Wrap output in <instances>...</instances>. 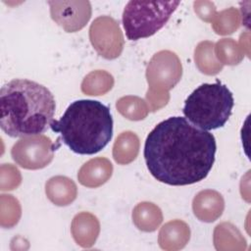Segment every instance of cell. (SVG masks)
<instances>
[{
    "label": "cell",
    "instance_id": "cell-18",
    "mask_svg": "<svg viewBox=\"0 0 251 251\" xmlns=\"http://www.w3.org/2000/svg\"><path fill=\"white\" fill-rule=\"evenodd\" d=\"M215 44L212 41H201L194 50V60L199 71L208 75H214L223 70L214 53Z\"/></svg>",
    "mask_w": 251,
    "mask_h": 251
},
{
    "label": "cell",
    "instance_id": "cell-24",
    "mask_svg": "<svg viewBox=\"0 0 251 251\" xmlns=\"http://www.w3.org/2000/svg\"><path fill=\"white\" fill-rule=\"evenodd\" d=\"M1 190H13L17 188L22 182V176L20 171L12 164L1 165V178H0Z\"/></svg>",
    "mask_w": 251,
    "mask_h": 251
},
{
    "label": "cell",
    "instance_id": "cell-12",
    "mask_svg": "<svg viewBox=\"0 0 251 251\" xmlns=\"http://www.w3.org/2000/svg\"><path fill=\"white\" fill-rule=\"evenodd\" d=\"M71 232L75 241L83 248L91 247L100 232L98 219L89 212L76 214L71 225Z\"/></svg>",
    "mask_w": 251,
    "mask_h": 251
},
{
    "label": "cell",
    "instance_id": "cell-9",
    "mask_svg": "<svg viewBox=\"0 0 251 251\" xmlns=\"http://www.w3.org/2000/svg\"><path fill=\"white\" fill-rule=\"evenodd\" d=\"M48 5L52 20L67 32L80 30L91 17V4L89 1H48Z\"/></svg>",
    "mask_w": 251,
    "mask_h": 251
},
{
    "label": "cell",
    "instance_id": "cell-15",
    "mask_svg": "<svg viewBox=\"0 0 251 251\" xmlns=\"http://www.w3.org/2000/svg\"><path fill=\"white\" fill-rule=\"evenodd\" d=\"M132 222L138 229L151 232L156 230L163 222V214L154 203L140 202L132 211Z\"/></svg>",
    "mask_w": 251,
    "mask_h": 251
},
{
    "label": "cell",
    "instance_id": "cell-25",
    "mask_svg": "<svg viewBox=\"0 0 251 251\" xmlns=\"http://www.w3.org/2000/svg\"><path fill=\"white\" fill-rule=\"evenodd\" d=\"M170 100L169 92L162 91H153L147 90L146 93V101L148 104V108L152 112H156L159 109L163 108Z\"/></svg>",
    "mask_w": 251,
    "mask_h": 251
},
{
    "label": "cell",
    "instance_id": "cell-20",
    "mask_svg": "<svg viewBox=\"0 0 251 251\" xmlns=\"http://www.w3.org/2000/svg\"><path fill=\"white\" fill-rule=\"evenodd\" d=\"M118 112L130 121H140L147 117L149 108L147 103L138 96L127 95L120 98L116 103Z\"/></svg>",
    "mask_w": 251,
    "mask_h": 251
},
{
    "label": "cell",
    "instance_id": "cell-13",
    "mask_svg": "<svg viewBox=\"0 0 251 251\" xmlns=\"http://www.w3.org/2000/svg\"><path fill=\"white\" fill-rule=\"evenodd\" d=\"M190 238V228L186 223L174 220L165 224L158 236V242L162 249L175 251L182 249Z\"/></svg>",
    "mask_w": 251,
    "mask_h": 251
},
{
    "label": "cell",
    "instance_id": "cell-10",
    "mask_svg": "<svg viewBox=\"0 0 251 251\" xmlns=\"http://www.w3.org/2000/svg\"><path fill=\"white\" fill-rule=\"evenodd\" d=\"M224 209V198L222 194L216 190H202L195 195L192 201L193 213L201 222H215L222 216Z\"/></svg>",
    "mask_w": 251,
    "mask_h": 251
},
{
    "label": "cell",
    "instance_id": "cell-14",
    "mask_svg": "<svg viewBox=\"0 0 251 251\" xmlns=\"http://www.w3.org/2000/svg\"><path fill=\"white\" fill-rule=\"evenodd\" d=\"M45 193L53 204L68 206L75 200L77 188L73 179L64 176H56L47 180Z\"/></svg>",
    "mask_w": 251,
    "mask_h": 251
},
{
    "label": "cell",
    "instance_id": "cell-27",
    "mask_svg": "<svg viewBox=\"0 0 251 251\" xmlns=\"http://www.w3.org/2000/svg\"><path fill=\"white\" fill-rule=\"evenodd\" d=\"M239 47L242 50L243 54H246L248 57L250 56V51H249V32H244L240 35V40H239Z\"/></svg>",
    "mask_w": 251,
    "mask_h": 251
},
{
    "label": "cell",
    "instance_id": "cell-16",
    "mask_svg": "<svg viewBox=\"0 0 251 251\" xmlns=\"http://www.w3.org/2000/svg\"><path fill=\"white\" fill-rule=\"evenodd\" d=\"M214 243L217 250H245L246 240L230 223L219 224L214 230Z\"/></svg>",
    "mask_w": 251,
    "mask_h": 251
},
{
    "label": "cell",
    "instance_id": "cell-19",
    "mask_svg": "<svg viewBox=\"0 0 251 251\" xmlns=\"http://www.w3.org/2000/svg\"><path fill=\"white\" fill-rule=\"evenodd\" d=\"M114 85V77L108 72L96 70L89 73L81 82V91L86 95H103Z\"/></svg>",
    "mask_w": 251,
    "mask_h": 251
},
{
    "label": "cell",
    "instance_id": "cell-2",
    "mask_svg": "<svg viewBox=\"0 0 251 251\" xmlns=\"http://www.w3.org/2000/svg\"><path fill=\"white\" fill-rule=\"evenodd\" d=\"M56 103L50 90L33 80L15 78L0 90V126L12 137L43 133L55 114Z\"/></svg>",
    "mask_w": 251,
    "mask_h": 251
},
{
    "label": "cell",
    "instance_id": "cell-7",
    "mask_svg": "<svg viewBox=\"0 0 251 251\" xmlns=\"http://www.w3.org/2000/svg\"><path fill=\"white\" fill-rule=\"evenodd\" d=\"M182 75V66L175 52L162 50L153 55L146 69L149 90L169 92Z\"/></svg>",
    "mask_w": 251,
    "mask_h": 251
},
{
    "label": "cell",
    "instance_id": "cell-3",
    "mask_svg": "<svg viewBox=\"0 0 251 251\" xmlns=\"http://www.w3.org/2000/svg\"><path fill=\"white\" fill-rule=\"evenodd\" d=\"M75 153L92 155L107 146L113 136L110 109L96 100L81 99L69 105L64 115L50 125Z\"/></svg>",
    "mask_w": 251,
    "mask_h": 251
},
{
    "label": "cell",
    "instance_id": "cell-23",
    "mask_svg": "<svg viewBox=\"0 0 251 251\" xmlns=\"http://www.w3.org/2000/svg\"><path fill=\"white\" fill-rule=\"evenodd\" d=\"M1 226L3 227H12L18 224L22 210L20 202L12 195H1Z\"/></svg>",
    "mask_w": 251,
    "mask_h": 251
},
{
    "label": "cell",
    "instance_id": "cell-11",
    "mask_svg": "<svg viewBox=\"0 0 251 251\" xmlns=\"http://www.w3.org/2000/svg\"><path fill=\"white\" fill-rule=\"evenodd\" d=\"M113 174L112 163L104 157H97L87 161L81 166L77 173L80 184L95 188L107 182Z\"/></svg>",
    "mask_w": 251,
    "mask_h": 251
},
{
    "label": "cell",
    "instance_id": "cell-21",
    "mask_svg": "<svg viewBox=\"0 0 251 251\" xmlns=\"http://www.w3.org/2000/svg\"><path fill=\"white\" fill-rule=\"evenodd\" d=\"M214 50L218 61L223 65L234 66L239 64L244 58V54L238 43L232 38L220 39L215 44Z\"/></svg>",
    "mask_w": 251,
    "mask_h": 251
},
{
    "label": "cell",
    "instance_id": "cell-6",
    "mask_svg": "<svg viewBox=\"0 0 251 251\" xmlns=\"http://www.w3.org/2000/svg\"><path fill=\"white\" fill-rule=\"evenodd\" d=\"M55 144L46 135L25 136L12 147L13 160L26 170H39L48 166L54 158Z\"/></svg>",
    "mask_w": 251,
    "mask_h": 251
},
{
    "label": "cell",
    "instance_id": "cell-1",
    "mask_svg": "<svg viewBox=\"0 0 251 251\" xmlns=\"http://www.w3.org/2000/svg\"><path fill=\"white\" fill-rule=\"evenodd\" d=\"M217 150L215 136L185 118L171 117L147 135L144 159L150 174L169 185H188L210 173Z\"/></svg>",
    "mask_w": 251,
    "mask_h": 251
},
{
    "label": "cell",
    "instance_id": "cell-26",
    "mask_svg": "<svg viewBox=\"0 0 251 251\" xmlns=\"http://www.w3.org/2000/svg\"><path fill=\"white\" fill-rule=\"evenodd\" d=\"M193 8L196 15L205 22H212L217 13L216 6L211 1H194Z\"/></svg>",
    "mask_w": 251,
    "mask_h": 251
},
{
    "label": "cell",
    "instance_id": "cell-17",
    "mask_svg": "<svg viewBox=\"0 0 251 251\" xmlns=\"http://www.w3.org/2000/svg\"><path fill=\"white\" fill-rule=\"evenodd\" d=\"M139 138L132 131L119 134L113 145L114 160L121 165H127L135 160L139 152Z\"/></svg>",
    "mask_w": 251,
    "mask_h": 251
},
{
    "label": "cell",
    "instance_id": "cell-5",
    "mask_svg": "<svg viewBox=\"0 0 251 251\" xmlns=\"http://www.w3.org/2000/svg\"><path fill=\"white\" fill-rule=\"evenodd\" d=\"M179 1H129L123 12V25L129 40L155 34L170 20Z\"/></svg>",
    "mask_w": 251,
    "mask_h": 251
},
{
    "label": "cell",
    "instance_id": "cell-22",
    "mask_svg": "<svg viewBox=\"0 0 251 251\" xmlns=\"http://www.w3.org/2000/svg\"><path fill=\"white\" fill-rule=\"evenodd\" d=\"M211 23L212 27L217 34H230L240 25V14L237 9L230 7L216 13Z\"/></svg>",
    "mask_w": 251,
    "mask_h": 251
},
{
    "label": "cell",
    "instance_id": "cell-8",
    "mask_svg": "<svg viewBox=\"0 0 251 251\" xmlns=\"http://www.w3.org/2000/svg\"><path fill=\"white\" fill-rule=\"evenodd\" d=\"M89 39L96 52L107 60L116 59L123 52V32L118 22L112 17L96 18L89 27Z\"/></svg>",
    "mask_w": 251,
    "mask_h": 251
},
{
    "label": "cell",
    "instance_id": "cell-4",
    "mask_svg": "<svg viewBox=\"0 0 251 251\" xmlns=\"http://www.w3.org/2000/svg\"><path fill=\"white\" fill-rule=\"evenodd\" d=\"M233 105L231 91L218 80L215 83H203L193 90L186 98L182 112L196 127L212 130L226 125Z\"/></svg>",
    "mask_w": 251,
    "mask_h": 251
}]
</instances>
